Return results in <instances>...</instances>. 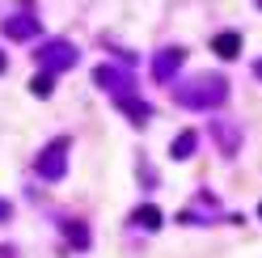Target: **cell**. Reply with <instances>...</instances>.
<instances>
[{
  "instance_id": "2e32d148",
  "label": "cell",
  "mask_w": 262,
  "mask_h": 258,
  "mask_svg": "<svg viewBox=\"0 0 262 258\" xmlns=\"http://www.w3.org/2000/svg\"><path fill=\"white\" fill-rule=\"evenodd\" d=\"M0 258H17V250H13V246H0Z\"/></svg>"
},
{
  "instance_id": "9c48e42d",
  "label": "cell",
  "mask_w": 262,
  "mask_h": 258,
  "mask_svg": "<svg viewBox=\"0 0 262 258\" xmlns=\"http://www.w3.org/2000/svg\"><path fill=\"white\" fill-rule=\"evenodd\" d=\"M114 106H119V110H127L131 127H148V119H152V106L144 102L140 93H123V98H114Z\"/></svg>"
},
{
  "instance_id": "277c9868",
  "label": "cell",
  "mask_w": 262,
  "mask_h": 258,
  "mask_svg": "<svg viewBox=\"0 0 262 258\" xmlns=\"http://www.w3.org/2000/svg\"><path fill=\"white\" fill-rule=\"evenodd\" d=\"M93 80L102 85L110 98H123V93H136V76H131V68H110V63H102V68L93 72Z\"/></svg>"
},
{
  "instance_id": "7a4b0ae2",
  "label": "cell",
  "mask_w": 262,
  "mask_h": 258,
  "mask_svg": "<svg viewBox=\"0 0 262 258\" xmlns=\"http://www.w3.org/2000/svg\"><path fill=\"white\" fill-rule=\"evenodd\" d=\"M34 59H38L42 72H68V68H76L80 51H76L68 38H51V42H42L38 51H34Z\"/></svg>"
},
{
  "instance_id": "8992f818",
  "label": "cell",
  "mask_w": 262,
  "mask_h": 258,
  "mask_svg": "<svg viewBox=\"0 0 262 258\" xmlns=\"http://www.w3.org/2000/svg\"><path fill=\"white\" fill-rule=\"evenodd\" d=\"M182 224H211L220 220V203L211 190H199V199H194V207H182V216H178Z\"/></svg>"
},
{
  "instance_id": "30bf717a",
  "label": "cell",
  "mask_w": 262,
  "mask_h": 258,
  "mask_svg": "<svg viewBox=\"0 0 262 258\" xmlns=\"http://www.w3.org/2000/svg\"><path fill=\"white\" fill-rule=\"evenodd\" d=\"M127 220L136 224V229H144V233H152V229H161V224H165V216H161V207H157V203H140Z\"/></svg>"
},
{
  "instance_id": "52a82bcc",
  "label": "cell",
  "mask_w": 262,
  "mask_h": 258,
  "mask_svg": "<svg viewBox=\"0 0 262 258\" xmlns=\"http://www.w3.org/2000/svg\"><path fill=\"white\" fill-rule=\"evenodd\" d=\"M182 63H186V51H182V47H165V51H157V59H152V80H161V85L173 80Z\"/></svg>"
},
{
  "instance_id": "d6986e66",
  "label": "cell",
  "mask_w": 262,
  "mask_h": 258,
  "mask_svg": "<svg viewBox=\"0 0 262 258\" xmlns=\"http://www.w3.org/2000/svg\"><path fill=\"white\" fill-rule=\"evenodd\" d=\"M254 5H258V9H262V0H254Z\"/></svg>"
},
{
  "instance_id": "6da1fadb",
  "label": "cell",
  "mask_w": 262,
  "mask_h": 258,
  "mask_svg": "<svg viewBox=\"0 0 262 258\" xmlns=\"http://www.w3.org/2000/svg\"><path fill=\"white\" fill-rule=\"evenodd\" d=\"M228 93H233V85L220 72H194L182 89H173V102L186 110H216L228 102Z\"/></svg>"
},
{
  "instance_id": "e0dca14e",
  "label": "cell",
  "mask_w": 262,
  "mask_h": 258,
  "mask_svg": "<svg viewBox=\"0 0 262 258\" xmlns=\"http://www.w3.org/2000/svg\"><path fill=\"white\" fill-rule=\"evenodd\" d=\"M254 76H258V80H262V55H258V63H254Z\"/></svg>"
},
{
  "instance_id": "9a60e30c",
  "label": "cell",
  "mask_w": 262,
  "mask_h": 258,
  "mask_svg": "<svg viewBox=\"0 0 262 258\" xmlns=\"http://www.w3.org/2000/svg\"><path fill=\"white\" fill-rule=\"evenodd\" d=\"M9 216H13V207H9L5 199H0V220H9Z\"/></svg>"
},
{
  "instance_id": "3957f363",
  "label": "cell",
  "mask_w": 262,
  "mask_h": 258,
  "mask_svg": "<svg viewBox=\"0 0 262 258\" xmlns=\"http://www.w3.org/2000/svg\"><path fill=\"white\" fill-rule=\"evenodd\" d=\"M68 148H72V140H68V136H59V140H51V144L38 153L34 169H38V178H42V182H59V178H63V169H68Z\"/></svg>"
},
{
  "instance_id": "ac0fdd59",
  "label": "cell",
  "mask_w": 262,
  "mask_h": 258,
  "mask_svg": "<svg viewBox=\"0 0 262 258\" xmlns=\"http://www.w3.org/2000/svg\"><path fill=\"white\" fill-rule=\"evenodd\" d=\"M0 72H5V51H0Z\"/></svg>"
},
{
  "instance_id": "5b68a950",
  "label": "cell",
  "mask_w": 262,
  "mask_h": 258,
  "mask_svg": "<svg viewBox=\"0 0 262 258\" xmlns=\"http://www.w3.org/2000/svg\"><path fill=\"white\" fill-rule=\"evenodd\" d=\"M0 30H5V38H13V42H30V38H38L42 22L34 13H9V17L0 22Z\"/></svg>"
},
{
  "instance_id": "ffe728a7",
  "label": "cell",
  "mask_w": 262,
  "mask_h": 258,
  "mask_svg": "<svg viewBox=\"0 0 262 258\" xmlns=\"http://www.w3.org/2000/svg\"><path fill=\"white\" fill-rule=\"evenodd\" d=\"M258 216H262V203H258Z\"/></svg>"
},
{
  "instance_id": "7c38bea8",
  "label": "cell",
  "mask_w": 262,
  "mask_h": 258,
  "mask_svg": "<svg viewBox=\"0 0 262 258\" xmlns=\"http://www.w3.org/2000/svg\"><path fill=\"white\" fill-rule=\"evenodd\" d=\"M211 51H216L220 59H237L241 55V34H233V30H228V34H216L211 38Z\"/></svg>"
},
{
  "instance_id": "4fadbf2b",
  "label": "cell",
  "mask_w": 262,
  "mask_h": 258,
  "mask_svg": "<svg viewBox=\"0 0 262 258\" xmlns=\"http://www.w3.org/2000/svg\"><path fill=\"white\" fill-rule=\"evenodd\" d=\"M59 229H63V237H68V241H72L76 250H89V246H93V237H89V229H85L80 220H63Z\"/></svg>"
},
{
  "instance_id": "5bb4252c",
  "label": "cell",
  "mask_w": 262,
  "mask_h": 258,
  "mask_svg": "<svg viewBox=\"0 0 262 258\" xmlns=\"http://www.w3.org/2000/svg\"><path fill=\"white\" fill-rule=\"evenodd\" d=\"M30 93H34V98H51L55 93V72H38L30 80Z\"/></svg>"
},
{
  "instance_id": "8fae6325",
  "label": "cell",
  "mask_w": 262,
  "mask_h": 258,
  "mask_svg": "<svg viewBox=\"0 0 262 258\" xmlns=\"http://www.w3.org/2000/svg\"><path fill=\"white\" fill-rule=\"evenodd\" d=\"M194 148H199V136H194V132H178L173 144H169V157H173V161H190Z\"/></svg>"
},
{
  "instance_id": "ba28073f",
  "label": "cell",
  "mask_w": 262,
  "mask_h": 258,
  "mask_svg": "<svg viewBox=\"0 0 262 258\" xmlns=\"http://www.w3.org/2000/svg\"><path fill=\"white\" fill-rule=\"evenodd\" d=\"M211 140H216V148H220L224 157H237V153H241V127L228 123V119H216V123H211Z\"/></svg>"
}]
</instances>
